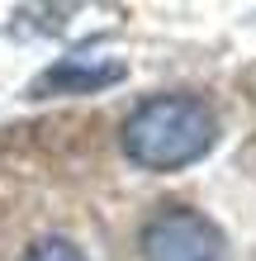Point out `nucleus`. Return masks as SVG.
Segmentation results:
<instances>
[{
  "label": "nucleus",
  "instance_id": "obj_1",
  "mask_svg": "<svg viewBox=\"0 0 256 261\" xmlns=\"http://www.w3.org/2000/svg\"><path fill=\"white\" fill-rule=\"evenodd\" d=\"M218 143V114L200 95H152L124 119L119 147L143 171H185Z\"/></svg>",
  "mask_w": 256,
  "mask_h": 261
},
{
  "label": "nucleus",
  "instance_id": "obj_2",
  "mask_svg": "<svg viewBox=\"0 0 256 261\" xmlns=\"http://www.w3.org/2000/svg\"><path fill=\"white\" fill-rule=\"evenodd\" d=\"M143 261H228V238L209 214L171 204L147 219Z\"/></svg>",
  "mask_w": 256,
  "mask_h": 261
},
{
  "label": "nucleus",
  "instance_id": "obj_3",
  "mask_svg": "<svg viewBox=\"0 0 256 261\" xmlns=\"http://www.w3.org/2000/svg\"><path fill=\"white\" fill-rule=\"evenodd\" d=\"M128 76V67L119 57H104V53H71V57H57V62L29 86L34 100H52V95H95L104 86H119Z\"/></svg>",
  "mask_w": 256,
  "mask_h": 261
},
{
  "label": "nucleus",
  "instance_id": "obj_4",
  "mask_svg": "<svg viewBox=\"0 0 256 261\" xmlns=\"http://www.w3.org/2000/svg\"><path fill=\"white\" fill-rule=\"evenodd\" d=\"M24 261H90L71 238H38L34 247L24 252Z\"/></svg>",
  "mask_w": 256,
  "mask_h": 261
}]
</instances>
